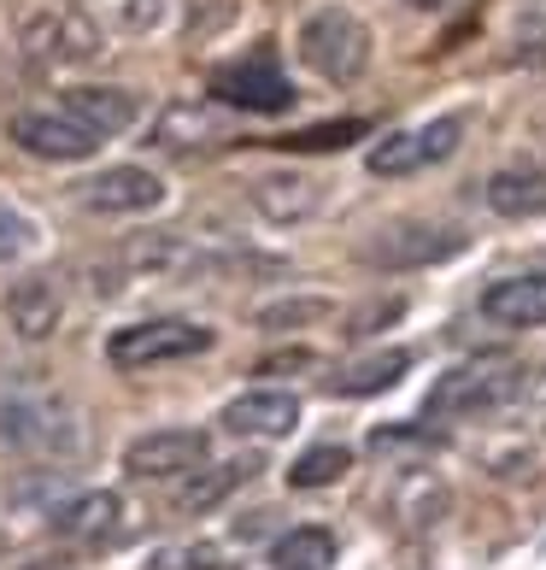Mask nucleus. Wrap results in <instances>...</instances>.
<instances>
[{
	"mask_svg": "<svg viewBox=\"0 0 546 570\" xmlns=\"http://www.w3.org/2000/svg\"><path fill=\"white\" fill-rule=\"evenodd\" d=\"M517 389H523V365L512 353H476V358H465V365L435 376L424 412L435 417V424H447V417H476V412L506 406Z\"/></svg>",
	"mask_w": 546,
	"mask_h": 570,
	"instance_id": "obj_1",
	"label": "nucleus"
},
{
	"mask_svg": "<svg viewBox=\"0 0 546 570\" xmlns=\"http://www.w3.org/2000/svg\"><path fill=\"white\" fill-rule=\"evenodd\" d=\"M0 441L18 453H48V459H66V453H82V441H89V430H82V412L71 406L66 394H12L0 400Z\"/></svg>",
	"mask_w": 546,
	"mask_h": 570,
	"instance_id": "obj_2",
	"label": "nucleus"
},
{
	"mask_svg": "<svg viewBox=\"0 0 546 570\" xmlns=\"http://www.w3.org/2000/svg\"><path fill=\"white\" fill-rule=\"evenodd\" d=\"M300 59L318 77H329V82L365 77V66H370V30H365V18L347 12V7H318L300 24Z\"/></svg>",
	"mask_w": 546,
	"mask_h": 570,
	"instance_id": "obj_3",
	"label": "nucleus"
},
{
	"mask_svg": "<svg viewBox=\"0 0 546 570\" xmlns=\"http://www.w3.org/2000/svg\"><path fill=\"white\" fill-rule=\"evenodd\" d=\"M218 335L206 324H188V318H147L130 330H112L107 358L118 371H153V365H171V358H195V353H212Z\"/></svg>",
	"mask_w": 546,
	"mask_h": 570,
	"instance_id": "obj_4",
	"label": "nucleus"
},
{
	"mask_svg": "<svg viewBox=\"0 0 546 570\" xmlns=\"http://www.w3.org/2000/svg\"><path fill=\"white\" fill-rule=\"evenodd\" d=\"M212 95L224 100V107H236V112H288L294 107V82H288L282 59L270 48L241 53L236 66H218Z\"/></svg>",
	"mask_w": 546,
	"mask_h": 570,
	"instance_id": "obj_5",
	"label": "nucleus"
},
{
	"mask_svg": "<svg viewBox=\"0 0 546 570\" xmlns=\"http://www.w3.org/2000/svg\"><path fill=\"white\" fill-rule=\"evenodd\" d=\"M458 141H465V118H435L424 130H394L370 147V177H411L429 171V165L453 159Z\"/></svg>",
	"mask_w": 546,
	"mask_h": 570,
	"instance_id": "obj_6",
	"label": "nucleus"
},
{
	"mask_svg": "<svg viewBox=\"0 0 546 570\" xmlns=\"http://www.w3.org/2000/svg\"><path fill=\"white\" fill-rule=\"evenodd\" d=\"M453 253H465V236H458V229H440V224H394V229H383V236L365 247V259L383 265V271H417V265L453 259Z\"/></svg>",
	"mask_w": 546,
	"mask_h": 570,
	"instance_id": "obj_7",
	"label": "nucleus"
},
{
	"mask_svg": "<svg viewBox=\"0 0 546 570\" xmlns=\"http://www.w3.org/2000/svg\"><path fill=\"white\" fill-rule=\"evenodd\" d=\"M12 141L36 159H53V165H71V159H89L107 136H95L89 124H77L71 112H18L12 118Z\"/></svg>",
	"mask_w": 546,
	"mask_h": 570,
	"instance_id": "obj_8",
	"label": "nucleus"
},
{
	"mask_svg": "<svg viewBox=\"0 0 546 570\" xmlns=\"http://www.w3.org/2000/svg\"><path fill=\"white\" fill-rule=\"evenodd\" d=\"M206 453H212V441H206V430H153L123 448V471L130 476H195Z\"/></svg>",
	"mask_w": 546,
	"mask_h": 570,
	"instance_id": "obj_9",
	"label": "nucleus"
},
{
	"mask_svg": "<svg viewBox=\"0 0 546 570\" xmlns=\"http://www.w3.org/2000/svg\"><path fill=\"white\" fill-rule=\"evenodd\" d=\"M24 48H30L36 59H48V66H82V59L100 53V30H95L82 12L53 7V12L24 18Z\"/></svg>",
	"mask_w": 546,
	"mask_h": 570,
	"instance_id": "obj_10",
	"label": "nucleus"
},
{
	"mask_svg": "<svg viewBox=\"0 0 546 570\" xmlns=\"http://www.w3.org/2000/svg\"><path fill=\"white\" fill-rule=\"evenodd\" d=\"M165 200V183L141 165H107L82 183V206L89 213H112V218H130V213H153Z\"/></svg>",
	"mask_w": 546,
	"mask_h": 570,
	"instance_id": "obj_11",
	"label": "nucleus"
},
{
	"mask_svg": "<svg viewBox=\"0 0 546 570\" xmlns=\"http://www.w3.org/2000/svg\"><path fill=\"white\" fill-rule=\"evenodd\" d=\"M118 265L130 271V277H147V283H171V277H195V271H206L212 259H200L195 242L171 236V229H153V236H141L118 253Z\"/></svg>",
	"mask_w": 546,
	"mask_h": 570,
	"instance_id": "obj_12",
	"label": "nucleus"
},
{
	"mask_svg": "<svg viewBox=\"0 0 546 570\" xmlns=\"http://www.w3.org/2000/svg\"><path fill=\"white\" fill-rule=\"evenodd\" d=\"M300 424V400L282 394V389H254V394H236L224 406V430L229 435H254V441H277Z\"/></svg>",
	"mask_w": 546,
	"mask_h": 570,
	"instance_id": "obj_13",
	"label": "nucleus"
},
{
	"mask_svg": "<svg viewBox=\"0 0 546 570\" xmlns=\"http://www.w3.org/2000/svg\"><path fill=\"white\" fill-rule=\"evenodd\" d=\"M482 318L506 330H540L546 324V271H523V277H499L482 288Z\"/></svg>",
	"mask_w": 546,
	"mask_h": 570,
	"instance_id": "obj_14",
	"label": "nucleus"
},
{
	"mask_svg": "<svg viewBox=\"0 0 546 570\" xmlns=\"http://www.w3.org/2000/svg\"><path fill=\"white\" fill-rule=\"evenodd\" d=\"M66 112L77 124H89L95 136H118L136 124L141 100L130 89H118V82H77V89H66Z\"/></svg>",
	"mask_w": 546,
	"mask_h": 570,
	"instance_id": "obj_15",
	"label": "nucleus"
},
{
	"mask_svg": "<svg viewBox=\"0 0 546 570\" xmlns=\"http://www.w3.org/2000/svg\"><path fill=\"white\" fill-rule=\"evenodd\" d=\"M212 141H229V130L206 100H171L153 124V147H165V154H182V147L195 154V147H212Z\"/></svg>",
	"mask_w": 546,
	"mask_h": 570,
	"instance_id": "obj_16",
	"label": "nucleus"
},
{
	"mask_svg": "<svg viewBox=\"0 0 546 570\" xmlns=\"http://www.w3.org/2000/svg\"><path fill=\"white\" fill-rule=\"evenodd\" d=\"M482 200L494 206L499 218H546V171L540 165H506L482 183Z\"/></svg>",
	"mask_w": 546,
	"mask_h": 570,
	"instance_id": "obj_17",
	"label": "nucleus"
},
{
	"mask_svg": "<svg viewBox=\"0 0 546 570\" xmlns=\"http://www.w3.org/2000/svg\"><path fill=\"white\" fill-rule=\"evenodd\" d=\"M59 312H66V301H59V283H48V277H24L7 288V324L24 342H48L59 330Z\"/></svg>",
	"mask_w": 546,
	"mask_h": 570,
	"instance_id": "obj_18",
	"label": "nucleus"
},
{
	"mask_svg": "<svg viewBox=\"0 0 546 570\" xmlns=\"http://www.w3.org/2000/svg\"><path fill=\"white\" fill-rule=\"evenodd\" d=\"M53 518V530L59 535H71V541H112L118 535V523H123V500L112 489H95V494H77L66 500Z\"/></svg>",
	"mask_w": 546,
	"mask_h": 570,
	"instance_id": "obj_19",
	"label": "nucleus"
},
{
	"mask_svg": "<svg viewBox=\"0 0 546 570\" xmlns=\"http://www.w3.org/2000/svg\"><path fill=\"white\" fill-rule=\"evenodd\" d=\"M247 195H254V206L270 224H294V218L318 213V183L300 177V171H270V177H259L254 188H247Z\"/></svg>",
	"mask_w": 546,
	"mask_h": 570,
	"instance_id": "obj_20",
	"label": "nucleus"
},
{
	"mask_svg": "<svg viewBox=\"0 0 546 570\" xmlns=\"http://www.w3.org/2000/svg\"><path fill=\"white\" fill-rule=\"evenodd\" d=\"M406 371H411V353H406V347H388V353H376V358H359V365H347L329 389H335V394H347V400H359V394H383V389H394Z\"/></svg>",
	"mask_w": 546,
	"mask_h": 570,
	"instance_id": "obj_21",
	"label": "nucleus"
},
{
	"mask_svg": "<svg viewBox=\"0 0 546 570\" xmlns=\"http://www.w3.org/2000/svg\"><path fill=\"white\" fill-rule=\"evenodd\" d=\"M270 564L277 570H329L335 564V535L306 523V530H288L277 547H270Z\"/></svg>",
	"mask_w": 546,
	"mask_h": 570,
	"instance_id": "obj_22",
	"label": "nucleus"
},
{
	"mask_svg": "<svg viewBox=\"0 0 546 570\" xmlns=\"http://www.w3.org/2000/svg\"><path fill=\"white\" fill-rule=\"evenodd\" d=\"M370 124L365 118H335V124H311V130H294V136H277L270 147H288V154H341V147L365 141Z\"/></svg>",
	"mask_w": 546,
	"mask_h": 570,
	"instance_id": "obj_23",
	"label": "nucleus"
},
{
	"mask_svg": "<svg viewBox=\"0 0 546 570\" xmlns=\"http://www.w3.org/2000/svg\"><path fill=\"white\" fill-rule=\"evenodd\" d=\"M254 471H259V459H236V464H218V471L195 476V482H188V489H182L177 512H188V518H195V512H206V505H218V500H224L229 489H241V482L254 476Z\"/></svg>",
	"mask_w": 546,
	"mask_h": 570,
	"instance_id": "obj_24",
	"label": "nucleus"
},
{
	"mask_svg": "<svg viewBox=\"0 0 546 570\" xmlns=\"http://www.w3.org/2000/svg\"><path fill=\"white\" fill-rule=\"evenodd\" d=\"M347 464H353V453L341 448V441H324V448H311V453H300L288 464V482L294 489H329V482L347 476Z\"/></svg>",
	"mask_w": 546,
	"mask_h": 570,
	"instance_id": "obj_25",
	"label": "nucleus"
},
{
	"mask_svg": "<svg viewBox=\"0 0 546 570\" xmlns=\"http://www.w3.org/2000/svg\"><path fill=\"white\" fill-rule=\"evenodd\" d=\"M147 570H236V564H224L218 547L195 541V547H159V553L147 559Z\"/></svg>",
	"mask_w": 546,
	"mask_h": 570,
	"instance_id": "obj_26",
	"label": "nucleus"
},
{
	"mask_svg": "<svg viewBox=\"0 0 546 570\" xmlns=\"http://www.w3.org/2000/svg\"><path fill=\"white\" fill-rule=\"evenodd\" d=\"M318 318H329V301H277L259 312L265 330H294V324H318Z\"/></svg>",
	"mask_w": 546,
	"mask_h": 570,
	"instance_id": "obj_27",
	"label": "nucleus"
},
{
	"mask_svg": "<svg viewBox=\"0 0 546 570\" xmlns=\"http://www.w3.org/2000/svg\"><path fill=\"white\" fill-rule=\"evenodd\" d=\"M517 66H546V12H535V18H523L517 24Z\"/></svg>",
	"mask_w": 546,
	"mask_h": 570,
	"instance_id": "obj_28",
	"label": "nucleus"
},
{
	"mask_svg": "<svg viewBox=\"0 0 546 570\" xmlns=\"http://www.w3.org/2000/svg\"><path fill=\"white\" fill-rule=\"evenodd\" d=\"M30 224L24 218H18L12 213V206H0V265H7V259H18V253H30Z\"/></svg>",
	"mask_w": 546,
	"mask_h": 570,
	"instance_id": "obj_29",
	"label": "nucleus"
},
{
	"mask_svg": "<svg viewBox=\"0 0 546 570\" xmlns=\"http://www.w3.org/2000/svg\"><path fill=\"white\" fill-rule=\"evenodd\" d=\"M24 570H77V559L71 553H48V559H30Z\"/></svg>",
	"mask_w": 546,
	"mask_h": 570,
	"instance_id": "obj_30",
	"label": "nucleus"
},
{
	"mask_svg": "<svg viewBox=\"0 0 546 570\" xmlns=\"http://www.w3.org/2000/svg\"><path fill=\"white\" fill-rule=\"evenodd\" d=\"M406 7H417V12H440L447 0H406Z\"/></svg>",
	"mask_w": 546,
	"mask_h": 570,
	"instance_id": "obj_31",
	"label": "nucleus"
},
{
	"mask_svg": "<svg viewBox=\"0 0 546 570\" xmlns=\"http://www.w3.org/2000/svg\"><path fill=\"white\" fill-rule=\"evenodd\" d=\"M0 553H7V530H0Z\"/></svg>",
	"mask_w": 546,
	"mask_h": 570,
	"instance_id": "obj_32",
	"label": "nucleus"
},
{
	"mask_svg": "<svg viewBox=\"0 0 546 570\" xmlns=\"http://www.w3.org/2000/svg\"><path fill=\"white\" fill-rule=\"evenodd\" d=\"M540 124H546V112H540Z\"/></svg>",
	"mask_w": 546,
	"mask_h": 570,
	"instance_id": "obj_33",
	"label": "nucleus"
}]
</instances>
